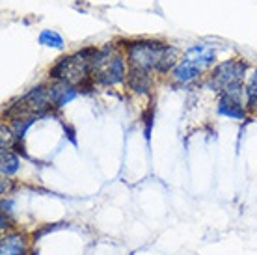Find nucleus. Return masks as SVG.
I'll use <instances>...</instances> for the list:
<instances>
[{"label": "nucleus", "instance_id": "nucleus-7", "mask_svg": "<svg viewBox=\"0 0 257 255\" xmlns=\"http://www.w3.org/2000/svg\"><path fill=\"white\" fill-rule=\"evenodd\" d=\"M75 95H77L75 86H71L67 82H58L49 88V97H51L52 108H62V106H65L67 102L75 99Z\"/></svg>", "mask_w": 257, "mask_h": 255}, {"label": "nucleus", "instance_id": "nucleus-5", "mask_svg": "<svg viewBox=\"0 0 257 255\" xmlns=\"http://www.w3.org/2000/svg\"><path fill=\"white\" fill-rule=\"evenodd\" d=\"M246 65L242 62H224L216 67V71L212 73V86L220 89L222 93L231 91V89L242 88V78H244Z\"/></svg>", "mask_w": 257, "mask_h": 255}, {"label": "nucleus", "instance_id": "nucleus-10", "mask_svg": "<svg viewBox=\"0 0 257 255\" xmlns=\"http://www.w3.org/2000/svg\"><path fill=\"white\" fill-rule=\"evenodd\" d=\"M39 43L45 47H52V49H64V39L54 30H43L39 34Z\"/></svg>", "mask_w": 257, "mask_h": 255}, {"label": "nucleus", "instance_id": "nucleus-1", "mask_svg": "<svg viewBox=\"0 0 257 255\" xmlns=\"http://www.w3.org/2000/svg\"><path fill=\"white\" fill-rule=\"evenodd\" d=\"M177 49L168 47L157 41H140L128 47V62L131 69L140 71H168L177 60Z\"/></svg>", "mask_w": 257, "mask_h": 255}, {"label": "nucleus", "instance_id": "nucleus-9", "mask_svg": "<svg viewBox=\"0 0 257 255\" xmlns=\"http://www.w3.org/2000/svg\"><path fill=\"white\" fill-rule=\"evenodd\" d=\"M19 164H21L19 157L13 153V151H10L8 147H2V175L4 177L13 175V173L19 170Z\"/></svg>", "mask_w": 257, "mask_h": 255}, {"label": "nucleus", "instance_id": "nucleus-3", "mask_svg": "<svg viewBox=\"0 0 257 255\" xmlns=\"http://www.w3.org/2000/svg\"><path fill=\"white\" fill-rule=\"evenodd\" d=\"M91 77L101 84H117L125 77L121 56H110V49L95 51L91 56Z\"/></svg>", "mask_w": 257, "mask_h": 255}, {"label": "nucleus", "instance_id": "nucleus-11", "mask_svg": "<svg viewBox=\"0 0 257 255\" xmlns=\"http://www.w3.org/2000/svg\"><path fill=\"white\" fill-rule=\"evenodd\" d=\"M246 93H248V104H250L253 110H257V71H255V75L251 77L250 86L246 89Z\"/></svg>", "mask_w": 257, "mask_h": 255}, {"label": "nucleus", "instance_id": "nucleus-4", "mask_svg": "<svg viewBox=\"0 0 257 255\" xmlns=\"http://www.w3.org/2000/svg\"><path fill=\"white\" fill-rule=\"evenodd\" d=\"M90 52L91 51H84L71 58H64L51 71V75L54 78H58L60 82H67L71 86L82 84L88 78V75H91V58H88Z\"/></svg>", "mask_w": 257, "mask_h": 255}, {"label": "nucleus", "instance_id": "nucleus-6", "mask_svg": "<svg viewBox=\"0 0 257 255\" xmlns=\"http://www.w3.org/2000/svg\"><path fill=\"white\" fill-rule=\"evenodd\" d=\"M28 253V242L26 236L21 233H8L2 236L0 244V255H26Z\"/></svg>", "mask_w": 257, "mask_h": 255}, {"label": "nucleus", "instance_id": "nucleus-8", "mask_svg": "<svg viewBox=\"0 0 257 255\" xmlns=\"http://www.w3.org/2000/svg\"><path fill=\"white\" fill-rule=\"evenodd\" d=\"M218 112L222 115L231 117V119H242V117H244V108H242L240 97L222 95V99H220V102H218Z\"/></svg>", "mask_w": 257, "mask_h": 255}, {"label": "nucleus", "instance_id": "nucleus-2", "mask_svg": "<svg viewBox=\"0 0 257 255\" xmlns=\"http://www.w3.org/2000/svg\"><path fill=\"white\" fill-rule=\"evenodd\" d=\"M216 58V51L209 45H194L192 49L185 52L181 64L175 67L174 77L179 82H190L198 77L207 65H211Z\"/></svg>", "mask_w": 257, "mask_h": 255}]
</instances>
